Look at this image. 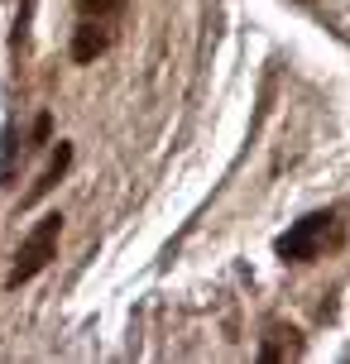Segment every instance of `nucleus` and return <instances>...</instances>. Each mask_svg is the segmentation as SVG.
Returning <instances> with one entry per match:
<instances>
[{"mask_svg":"<svg viewBox=\"0 0 350 364\" xmlns=\"http://www.w3.org/2000/svg\"><path fill=\"white\" fill-rule=\"evenodd\" d=\"M34 5L38 0H24V10H19V19H15V58H24V48H29V19H34Z\"/></svg>","mask_w":350,"mask_h":364,"instance_id":"obj_6","label":"nucleus"},{"mask_svg":"<svg viewBox=\"0 0 350 364\" xmlns=\"http://www.w3.org/2000/svg\"><path fill=\"white\" fill-rule=\"evenodd\" d=\"M120 15H125V0H77V19H101L120 29Z\"/></svg>","mask_w":350,"mask_h":364,"instance_id":"obj_5","label":"nucleus"},{"mask_svg":"<svg viewBox=\"0 0 350 364\" xmlns=\"http://www.w3.org/2000/svg\"><path fill=\"white\" fill-rule=\"evenodd\" d=\"M68 164H73V144H58L53 164L43 168V173H38V182H34V187H29V192H24V206H34V201L43 197V192H53V182L63 178V173H68Z\"/></svg>","mask_w":350,"mask_h":364,"instance_id":"obj_4","label":"nucleus"},{"mask_svg":"<svg viewBox=\"0 0 350 364\" xmlns=\"http://www.w3.org/2000/svg\"><path fill=\"white\" fill-rule=\"evenodd\" d=\"M346 240V220H341V211H312V216L293 220L283 235H278V259L283 264H312V259H322L327 250H336Z\"/></svg>","mask_w":350,"mask_h":364,"instance_id":"obj_1","label":"nucleus"},{"mask_svg":"<svg viewBox=\"0 0 350 364\" xmlns=\"http://www.w3.org/2000/svg\"><path fill=\"white\" fill-rule=\"evenodd\" d=\"M302 5H312V0H302Z\"/></svg>","mask_w":350,"mask_h":364,"instance_id":"obj_7","label":"nucleus"},{"mask_svg":"<svg viewBox=\"0 0 350 364\" xmlns=\"http://www.w3.org/2000/svg\"><path fill=\"white\" fill-rule=\"evenodd\" d=\"M115 43V24H101V19H77L73 29V58L77 63H96Z\"/></svg>","mask_w":350,"mask_h":364,"instance_id":"obj_3","label":"nucleus"},{"mask_svg":"<svg viewBox=\"0 0 350 364\" xmlns=\"http://www.w3.org/2000/svg\"><path fill=\"white\" fill-rule=\"evenodd\" d=\"M58 235H63V216L48 211V216L34 220V230L19 240L15 250V264H10V278H5V288H19V283H29L34 273L48 269V259L58 255Z\"/></svg>","mask_w":350,"mask_h":364,"instance_id":"obj_2","label":"nucleus"}]
</instances>
